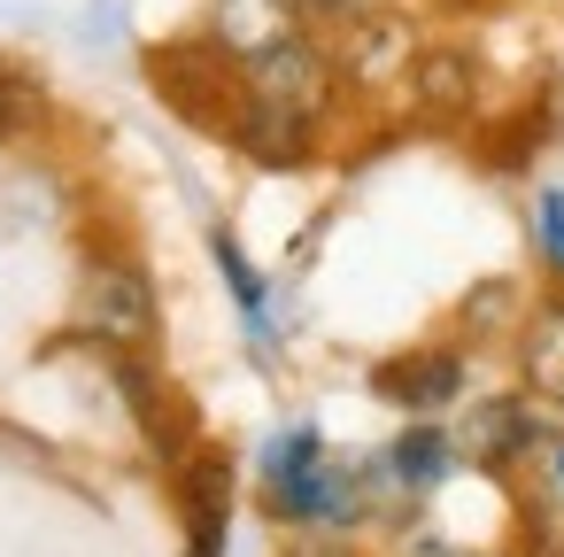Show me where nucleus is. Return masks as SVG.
Returning <instances> with one entry per match:
<instances>
[{"label":"nucleus","mask_w":564,"mask_h":557,"mask_svg":"<svg viewBox=\"0 0 564 557\" xmlns=\"http://www.w3.org/2000/svg\"><path fill=\"white\" fill-rule=\"evenodd\" d=\"M47 125H55V94H47L32 71L0 63V148H9V140H32V132H47Z\"/></svg>","instance_id":"nucleus-12"},{"label":"nucleus","mask_w":564,"mask_h":557,"mask_svg":"<svg viewBox=\"0 0 564 557\" xmlns=\"http://www.w3.org/2000/svg\"><path fill=\"white\" fill-rule=\"evenodd\" d=\"M317 17H310V0H202V40L240 71V63H256V55H271L279 40H294V32H310Z\"/></svg>","instance_id":"nucleus-9"},{"label":"nucleus","mask_w":564,"mask_h":557,"mask_svg":"<svg viewBox=\"0 0 564 557\" xmlns=\"http://www.w3.org/2000/svg\"><path fill=\"white\" fill-rule=\"evenodd\" d=\"M356 9H371V0H310L317 24H340V17H356Z\"/></svg>","instance_id":"nucleus-17"},{"label":"nucleus","mask_w":564,"mask_h":557,"mask_svg":"<svg viewBox=\"0 0 564 557\" xmlns=\"http://www.w3.org/2000/svg\"><path fill=\"white\" fill-rule=\"evenodd\" d=\"M510 372H518V387H533L541 403L564 410V287L525 302V318L510 333Z\"/></svg>","instance_id":"nucleus-10"},{"label":"nucleus","mask_w":564,"mask_h":557,"mask_svg":"<svg viewBox=\"0 0 564 557\" xmlns=\"http://www.w3.org/2000/svg\"><path fill=\"white\" fill-rule=\"evenodd\" d=\"M541 488H549V495H556V503H564V433H556V449H549V457H541Z\"/></svg>","instance_id":"nucleus-16"},{"label":"nucleus","mask_w":564,"mask_h":557,"mask_svg":"<svg viewBox=\"0 0 564 557\" xmlns=\"http://www.w3.org/2000/svg\"><path fill=\"white\" fill-rule=\"evenodd\" d=\"M456 433H448V418H402L394 426V441L387 449H371V472H379V488H387V518H410L425 495H441L448 480H456Z\"/></svg>","instance_id":"nucleus-7"},{"label":"nucleus","mask_w":564,"mask_h":557,"mask_svg":"<svg viewBox=\"0 0 564 557\" xmlns=\"http://www.w3.org/2000/svg\"><path fill=\"white\" fill-rule=\"evenodd\" d=\"M209 264L225 271V294H232L240 325L256 333V349H271V279L256 271V256L240 248V233H232V225H209Z\"/></svg>","instance_id":"nucleus-11"},{"label":"nucleus","mask_w":564,"mask_h":557,"mask_svg":"<svg viewBox=\"0 0 564 557\" xmlns=\"http://www.w3.org/2000/svg\"><path fill=\"white\" fill-rule=\"evenodd\" d=\"M225 140L256 163V171H310L333 148V117H302V109H271V101H232Z\"/></svg>","instance_id":"nucleus-8"},{"label":"nucleus","mask_w":564,"mask_h":557,"mask_svg":"<svg viewBox=\"0 0 564 557\" xmlns=\"http://www.w3.org/2000/svg\"><path fill=\"white\" fill-rule=\"evenodd\" d=\"M402 109L410 125L425 132H464L487 117V55L471 32H425L417 63H410V86H402Z\"/></svg>","instance_id":"nucleus-5"},{"label":"nucleus","mask_w":564,"mask_h":557,"mask_svg":"<svg viewBox=\"0 0 564 557\" xmlns=\"http://www.w3.org/2000/svg\"><path fill=\"white\" fill-rule=\"evenodd\" d=\"M371 395L394 418H448L471 395V341H425V349L387 356L371 372Z\"/></svg>","instance_id":"nucleus-6"},{"label":"nucleus","mask_w":564,"mask_h":557,"mask_svg":"<svg viewBox=\"0 0 564 557\" xmlns=\"http://www.w3.org/2000/svg\"><path fill=\"white\" fill-rule=\"evenodd\" d=\"M387 557H464V549H456V542H448L441 526H417V518H402V526H394V549H387Z\"/></svg>","instance_id":"nucleus-15"},{"label":"nucleus","mask_w":564,"mask_h":557,"mask_svg":"<svg viewBox=\"0 0 564 557\" xmlns=\"http://www.w3.org/2000/svg\"><path fill=\"white\" fill-rule=\"evenodd\" d=\"M70 333L94 341V349H140V356H155V341H163L155 271L132 248H94L86 271H78V318H70Z\"/></svg>","instance_id":"nucleus-4"},{"label":"nucleus","mask_w":564,"mask_h":557,"mask_svg":"<svg viewBox=\"0 0 564 557\" xmlns=\"http://www.w3.org/2000/svg\"><path fill=\"white\" fill-rule=\"evenodd\" d=\"M448 433H456V457H464L471 472L510 480V472H525V464H541V457L556 449L564 410L510 379V387H495V395H464V403L448 410Z\"/></svg>","instance_id":"nucleus-2"},{"label":"nucleus","mask_w":564,"mask_h":557,"mask_svg":"<svg viewBox=\"0 0 564 557\" xmlns=\"http://www.w3.org/2000/svg\"><path fill=\"white\" fill-rule=\"evenodd\" d=\"M256 503L271 526H340V534H364L371 518H387V488L371 472V457H340L325 441L317 418H286L263 457H256Z\"/></svg>","instance_id":"nucleus-1"},{"label":"nucleus","mask_w":564,"mask_h":557,"mask_svg":"<svg viewBox=\"0 0 564 557\" xmlns=\"http://www.w3.org/2000/svg\"><path fill=\"white\" fill-rule=\"evenodd\" d=\"M533 264L564 287V186H533Z\"/></svg>","instance_id":"nucleus-13"},{"label":"nucleus","mask_w":564,"mask_h":557,"mask_svg":"<svg viewBox=\"0 0 564 557\" xmlns=\"http://www.w3.org/2000/svg\"><path fill=\"white\" fill-rule=\"evenodd\" d=\"M279 557H364V542L340 534V526H294V534L279 542Z\"/></svg>","instance_id":"nucleus-14"},{"label":"nucleus","mask_w":564,"mask_h":557,"mask_svg":"<svg viewBox=\"0 0 564 557\" xmlns=\"http://www.w3.org/2000/svg\"><path fill=\"white\" fill-rule=\"evenodd\" d=\"M325 47H333V71H340L348 109H387L410 86V63L425 47V24L410 9H394V0H371V9L325 24Z\"/></svg>","instance_id":"nucleus-3"}]
</instances>
